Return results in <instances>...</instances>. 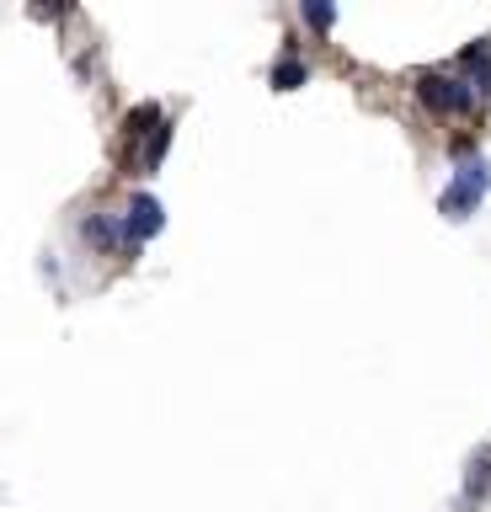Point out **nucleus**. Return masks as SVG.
I'll list each match as a JSON object with an SVG mask.
<instances>
[{
	"mask_svg": "<svg viewBox=\"0 0 491 512\" xmlns=\"http://www.w3.org/2000/svg\"><path fill=\"white\" fill-rule=\"evenodd\" d=\"M486 187H491V160H481V155H459L454 182L443 187V198H438L443 219H454V224H459V219H470L475 208H481Z\"/></svg>",
	"mask_w": 491,
	"mask_h": 512,
	"instance_id": "f257e3e1",
	"label": "nucleus"
},
{
	"mask_svg": "<svg viewBox=\"0 0 491 512\" xmlns=\"http://www.w3.org/2000/svg\"><path fill=\"white\" fill-rule=\"evenodd\" d=\"M417 96H422L427 112H443V118H454V112H470V107H475L470 80H454V75H438V70L417 75Z\"/></svg>",
	"mask_w": 491,
	"mask_h": 512,
	"instance_id": "f03ea898",
	"label": "nucleus"
},
{
	"mask_svg": "<svg viewBox=\"0 0 491 512\" xmlns=\"http://www.w3.org/2000/svg\"><path fill=\"white\" fill-rule=\"evenodd\" d=\"M166 230V208L155 192H134L129 214H123V246H145V240H155Z\"/></svg>",
	"mask_w": 491,
	"mask_h": 512,
	"instance_id": "7ed1b4c3",
	"label": "nucleus"
},
{
	"mask_svg": "<svg viewBox=\"0 0 491 512\" xmlns=\"http://www.w3.org/2000/svg\"><path fill=\"white\" fill-rule=\"evenodd\" d=\"M459 64L470 70V91H475V96H491V38L470 43L465 54H459Z\"/></svg>",
	"mask_w": 491,
	"mask_h": 512,
	"instance_id": "20e7f679",
	"label": "nucleus"
},
{
	"mask_svg": "<svg viewBox=\"0 0 491 512\" xmlns=\"http://www.w3.org/2000/svg\"><path fill=\"white\" fill-rule=\"evenodd\" d=\"M486 496H491V448H475L470 470H465V507L486 502Z\"/></svg>",
	"mask_w": 491,
	"mask_h": 512,
	"instance_id": "39448f33",
	"label": "nucleus"
},
{
	"mask_svg": "<svg viewBox=\"0 0 491 512\" xmlns=\"http://www.w3.org/2000/svg\"><path fill=\"white\" fill-rule=\"evenodd\" d=\"M81 235L91 240V246H102V251H123V224H113L107 214L81 219Z\"/></svg>",
	"mask_w": 491,
	"mask_h": 512,
	"instance_id": "423d86ee",
	"label": "nucleus"
},
{
	"mask_svg": "<svg viewBox=\"0 0 491 512\" xmlns=\"http://www.w3.org/2000/svg\"><path fill=\"white\" fill-rule=\"evenodd\" d=\"M166 144H171V123H161V128H155V134L145 139V155H139V171H161V160H166Z\"/></svg>",
	"mask_w": 491,
	"mask_h": 512,
	"instance_id": "0eeeda50",
	"label": "nucleus"
},
{
	"mask_svg": "<svg viewBox=\"0 0 491 512\" xmlns=\"http://www.w3.org/2000/svg\"><path fill=\"white\" fill-rule=\"evenodd\" d=\"M305 80H310V70L299 59H278L273 64V91H299Z\"/></svg>",
	"mask_w": 491,
	"mask_h": 512,
	"instance_id": "6e6552de",
	"label": "nucleus"
},
{
	"mask_svg": "<svg viewBox=\"0 0 491 512\" xmlns=\"http://www.w3.org/2000/svg\"><path fill=\"white\" fill-rule=\"evenodd\" d=\"M299 16H305V22H310L315 32H331V22H337V6H321V0H305V6H299Z\"/></svg>",
	"mask_w": 491,
	"mask_h": 512,
	"instance_id": "1a4fd4ad",
	"label": "nucleus"
}]
</instances>
